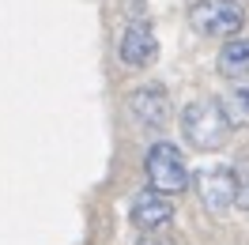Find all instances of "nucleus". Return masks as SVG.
I'll list each match as a JSON object with an SVG mask.
<instances>
[{"label":"nucleus","mask_w":249,"mask_h":245,"mask_svg":"<svg viewBox=\"0 0 249 245\" xmlns=\"http://www.w3.org/2000/svg\"><path fill=\"white\" fill-rule=\"evenodd\" d=\"M231 170H234V204L242 211H249V158H238Z\"/></svg>","instance_id":"10"},{"label":"nucleus","mask_w":249,"mask_h":245,"mask_svg":"<svg viewBox=\"0 0 249 245\" xmlns=\"http://www.w3.org/2000/svg\"><path fill=\"white\" fill-rule=\"evenodd\" d=\"M219 109L231 128H249V87H231L227 94H219Z\"/></svg>","instance_id":"9"},{"label":"nucleus","mask_w":249,"mask_h":245,"mask_svg":"<svg viewBox=\"0 0 249 245\" xmlns=\"http://www.w3.org/2000/svg\"><path fill=\"white\" fill-rule=\"evenodd\" d=\"M189 23L200 34H212V38H242V27H246V8L238 0H196L189 8Z\"/></svg>","instance_id":"3"},{"label":"nucleus","mask_w":249,"mask_h":245,"mask_svg":"<svg viewBox=\"0 0 249 245\" xmlns=\"http://www.w3.org/2000/svg\"><path fill=\"white\" fill-rule=\"evenodd\" d=\"M181 136L196 151H219L227 143L231 124L219 109V98H196V102L181 106Z\"/></svg>","instance_id":"1"},{"label":"nucleus","mask_w":249,"mask_h":245,"mask_svg":"<svg viewBox=\"0 0 249 245\" xmlns=\"http://www.w3.org/2000/svg\"><path fill=\"white\" fill-rule=\"evenodd\" d=\"M136 245H174V238H166V234H159V230H155V234H147V238H140Z\"/></svg>","instance_id":"11"},{"label":"nucleus","mask_w":249,"mask_h":245,"mask_svg":"<svg viewBox=\"0 0 249 245\" xmlns=\"http://www.w3.org/2000/svg\"><path fill=\"white\" fill-rule=\"evenodd\" d=\"M117 57H121V64H128V68H143V64H151L159 57L155 27H151L147 19L128 23L124 34H121V42H117Z\"/></svg>","instance_id":"6"},{"label":"nucleus","mask_w":249,"mask_h":245,"mask_svg":"<svg viewBox=\"0 0 249 245\" xmlns=\"http://www.w3.org/2000/svg\"><path fill=\"white\" fill-rule=\"evenodd\" d=\"M170 219H174L170 196H162V192H155V189H143V192H136V200H132V223H136L140 230L155 234V230L166 227Z\"/></svg>","instance_id":"7"},{"label":"nucleus","mask_w":249,"mask_h":245,"mask_svg":"<svg viewBox=\"0 0 249 245\" xmlns=\"http://www.w3.org/2000/svg\"><path fill=\"white\" fill-rule=\"evenodd\" d=\"M215 68H219V76H227V79H249V38H231L219 49Z\"/></svg>","instance_id":"8"},{"label":"nucleus","mask_w":249,"mask_h":245,"mask_svg":"<svg viewBox=\"0 0 249 245\" xmlns=\"http://www.w3.org/2000/svg\"><path fill=\"white\" fill-rule=\"evenodd\" d=\"M128 106L136 113V121L147 124V128H166L174 121V102H170V91L162 83H143L132 91Z\"/></svg>","instance_id":"5"},{"label":"nucleus","mask_w":249,"mask_h":245,"mask_svg":"<svg viewBox=\"0 0 249 245\" xmlns=\"http://www.w3.org/2000/svg\"><path fill=\"white\" fill-rule=\"evenodd\" d=\"M143 174H147V189H155V192H162V196L185 192L189 181H193L181 147L170 143V140H159V143L147 147V155H143Z\"/></svg>","instance_id":"2"},{"label":"nucleus","mask_w":249,"mask_h":245,"mask_svg":"<svg viewBox=\"0 0 249 245\" xmlns=\"http://www.w3.org/2000/svg\"><path fill=\"white\" fill-rule=\"evenodd\" d=\"M196 196L208 211L223 215L227 208H234V170L231 166H204L193 174Z\"/></svg>","instance_id":"4"}]
</instances>
